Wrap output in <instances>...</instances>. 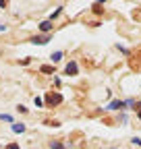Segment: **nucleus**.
Masks as SVG:
<instances>
[{
    "mask_svg": "<svg viewBox=\"0 0 141 149\" xmlns=\"http://www.w3.org/2000/svg\"><path fill=\"white\" fill-rule=\"evenodd\" d=\"M50 42V33H44V35H35L31 37V44H40V46H46Z\"/></svg>",
    "mask_w": 141,
    "mask_h": 149,
    "instance_id": "obj_1",
    "label": "nucleus"
},
{
    "mask_svg": "<svg viewBox=\"0 0 141 149\" xmlns=\"http://www.w3.org/2000/svg\"><path fill=\"white\" fill-rule=\"evenodd\" d=\"M46 102H48V106H58L62 102V95L60 93H50V95L46 97Z\"/></svg>",
    "mask_w": 141,
    "mask_h": 149,
    "instance_id": "obj_2",
    "label": "nucleus"
},
{
    "mask_svg": "<svg viewBox=\"0 0 141 149\" xmlns=\"http://www.w3.org/2000/svg\"><path fill=\"white\" fill-rule=\"evenodd\" d=\"M64 72H66V74H70V77H75V74L79 72V66H77V62H75V60H70V62L66 64Z\"/></svg>",
    "mask_w": 141,
    "mask_h": 149,
    "instance_id": "obj_3",
    "label": "nucleus"
},
{
    "mask_svg": "<svg viewBox=\"0 0 141 149\" xmlns=\"http://www.w3.org/2000/svg\"><path fill=\"white\" fill-rule=\"evenodd\" d=\"M125 106H127V104L122 102V100H114V102H110L108 106H106V110H122Z\"/></svg>",
    "mask_w": 141,
    "mask_h": 149,
    "instance_id": "obj_4",
    "label": "nucleus"
},
{
    "mask_svg": "<svg viewBox=\"0 0 141 149\" xmlns=\"http://www.w3.org/2000/svg\"><path fill=\"white\" fill-rule=\"evenodd\" d=\"M52 27H54V25H52V21H42V23H40V31H42V33H50Z\"/></svg>",
    "mask_w": 141,
    "mask_h": 149,
    "instance_id": "obj_5",
    "label": "nucleus"
},
{
    "mask_svg": "<svg viewBox=\"0 0 141 149\" xmlns=\"http://www.w3.org/2000/svg\"><path fill=\"white\" fill-rule=\"evenodd\" d=\"M13 133H25V124L23 122H15L13 124Z\"/></svg>",
    "mask_w": 141,
    "mask_h": 149,
    "instance_id": "obj_6",
    "label": "nucleus"
},
{
    "mask_svg": "<svg viewBox=\"0 0 141 149\" xmlns=\"http://www.w3.org/2000/svg\"><path fill=\"white\" fill-rule=\"evenodd\" d=\"M50 149H66V147H64L60 141H52V143H50Z\"/></svg>",
    "mask_w": 141,
    "mask_h": 149,
    "instance_id": "obj_7",
    "label": "nucleus"
},
{
    "mask_svg": "<svg viewBox=\"0 0 141 149\" xmlns=\"http://www.w3.org/2000/svg\"><path fill=\"white\" fill-rule=\"evenodd\" d=\"M50 58H52V62H58V60H62V52H54V54L50 56Z\"/></svg>",
    "mask_w": 141,
    "mask_h": 149,
    "instance_id": "obj_8",
    "label": "nucleus"
},
{
    "mask_svg": "<svg viewBox=\"0 0 141 149\" xmlns=\"http://www.w3.org/2000/svg\"><path fill=\"white\" fill-rule=\"evenodd\" d=\"M60 13H62V6H60V8H56L54 13H52V15H50V19H48V21H54V19H56V17H58Z\"/></svg>",
    "mask_w": 141,
    "mask_h": 149,
    "instance_id": "obj_9",
    "label": "nucleus"
},
{
    "mask_svg": "<svg viewBox=\"0 0 141 149\" xmlns=\"http://www.w3.org/2000/svg\"><path fill=\"white\" fill-rule=\"evenodd\" d=\"M33 104L38 106V108H42V106H44V100H42V97H35V100H33Z\"/></svg>",
    "mask_w": 141,
    "mask_h": 149,
    "instance_id": "obj_10",
    "label": "nucleus"
},
{
    "mask_svg": "<svg viewBox=\"0 0 141 149\" xmlns=\"http://www.w3.org/2000/svg\"><path fill=\"white\" fill-rule=\"evenodd\" d=\"M0 120H6V122H13V118L8 114H0Z\"/></svg>",
    "mask_w": 141,
    "mask_h": 149,
    "instance_id": "obj_11",
    "label": "nucleus"
},
{
    "mask_svg": "<svg viewBox=\"0 0 141 149\" xmlns=\"http://www.w3.org/2000/svg\"><path fill=\"white\" fill-rule=\"evenodd\" d=\"M42 72H48L50 74V72H54V68H52V66H42Z\"/></svg>",
    "mask_w": 141,
    "mask_h": 149,
    "instance_id": "obj_12",
    "label": "nucleus"
},
{
    "mask_svg": "<svg viewBox=\"0 0 141 149\" xmlns=\"http://www.w3.org/2000/svg\"><path fill=\"white\" fill-rule=\"evenodd\" d=\"M6 149H21L19 145H15V143H10V145H6Z\"/></svg>",
    "mask_w": 141,
    "mask_h": 149,
    "instance_id": "obj_13",
    "label": "nucleus"
},
{
    "mask_svg": "<svg viewBox=\"0 0 141 149\" xmlns=\"http://www.w3.org/2000/svg\"><path fill=\"white\" fill-rule=\"evenodd\" d=\"M6 2H8V0H0V8H4V6H6Z\"/></svg>",
    "mask_w": 141,
    "mask_h": 149,
    "instance_id": "obj_14",
    "label": "nucleus"
},
{
    "mask_svg": "<svg viewBox=\"0 0 141 149\" xmlns=\"http://www.w3.org/2000/svg\"><path fill=\"white\" fill-rule=\"evenodd\" d=\"M133 143H135V145H141V139H137V137H135V139H133Z\"/></svg>",
    "mask_w": 141,
    "mask_h": 149,
    "instance_id": "obj_15",
    "label": "nucleus"
},
{
    "mask_svg": "<svg viewBox=\"0 0 141 149\" xmlns=\"http://www.w3.org/2000/svg\"><path fill=\"white\" fill-rule=\"evenodd\" d=\"M6 29V25H2V23H0V31H4Z\"/></svg>",
    "mask_w": 141,
    "mask_h": 149,
    "instance_id": "obj_16",
    "label": "nucleus"
},
{
    "mask_svg": "<svg viewBox=\"0 0 141 149\" xmlns=\"http://www.w3.org/2000/svg\"><path fill=\"white\" fill-rule=\"evenodd\" d=\"M104 2H106V0H98V4H104Z\"/></svg>",
    "mask_w": 141,
    "mask_h": 149,
    "instance_id": "obj_17",
    "label": "nucleus"
},
{
    "mask_svg": "<svg viewBox=\"0 0 141 149\" xmlns=\"http://www.w3.org/2000/svg\"><path fill=\"white\" fill-rule=\"evenodd\" d=\"M137 116H139V120H141V110H139V112H137Z\"/></svg>",
    "mask_w": 141,
    "mask_h": 149,
    "instance_id": "obj_18",
    "label": "nucleus"
},
{
    "mask_svg": "<svg viewBox=\"0 0 141 149\" xmlns=\"http://www.w3.org/2000/svg\"><path fill=\"white\" fill-rule=\"evenodd\" d=\"M110 149H116V147H110Z\"/></svg>",
    "mask_w": 141,
    "mask_h": 149,
    "instance_id": "obj_19",
    "label": "nucleus"
}]
</instances>
